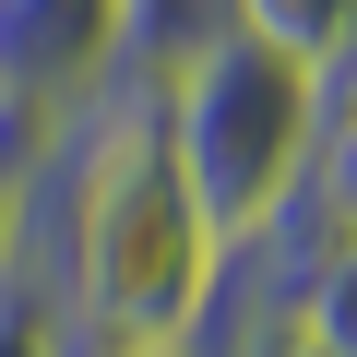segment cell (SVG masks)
I'll return each mask as SVG.
<instances>
[{
  "mask_svg": "<svg viewBox=\"0 0 357 357\" xmlns=\"http://www.w3.org/2000/svg\"><path fill=\"white\" fill-rule=\"evenodd\" d=\"M203 357H321L298 321H262V333H227V345H203Z\"/></svg>",
  "mask_w": 357,
  "mask_h": 357,
  "instance_id": "ba28073f",
  "label": "cell"
},
{
  "mask_svg": "<svg viewBox=\"0 0 357 357\" xmlns=\"http://www.w3.org/2000/svg\"><path fill=\"white\" fill-rule=\"evenodd\" d=\"M298 333H310L321 357H357V238H333L321 274L298 286Z\"/></svg>",
  "mask_w": 357,
  "mask_h": 357,
  "instance_id": "5b68a950",
  "label": "cell"
},
{
  "mask_svg": "<svg viewBox=\"0 0 357 357\" xmlns=\"http://www.w3.org/2000/svg\"><path fill=\"white\" fill-rule=\"evenodd\" d=\"M119 72V0H0V96H96Z\"/></svg>",
  "mask_w": 357,
  "mask_h": 357,
  "instance_id": "3957f363",
  "label": "cell"
},
{
  "mask_svg": "<svg viewBox=\"0 0 357 357\" xmlns=\"http://www.w3.org/2000/svg\"><path fill=\"white\" fill-rule=\"evenodd\" d=\"M48 96H0V262H13V227H24V178H36V143H48Z\"/></svg>",
  "mask_w": 357,
  "mask_h": 357,
  "instance_id": "8992f818",
  "label": "cell"
},
{
  "mask_svg": "<svg viewBox=\"0 0 357 357\" xmlns=\"http://www.w3.org/2000/svg\"><path fill=\"white\" fill-rule=\"evenodd\" d=\"M203 286H215V227L178 191L155 72H107L36 143L0 298L36 310L60 357H131V345H191Z\"/></svg>",
  "mask_w": 357,
  "mask_h": 357,
  "instance_id": "6da1fadb",
  "label": "cell"
},
{
  "mask_svg": "<svg viewBox=\"0 0 357 357\" xmlns=\"http://www.w3.org/2000/svg\"><path fill=\"white\" fill-rule=\"evenodd\" d=\"M203 24H227V0H119V72H167Z\"/></svg>",
  "mask_w": 357,
  "mask_h": 357,
  "instance_id": "277c9868",
  "label": "cell"
},
{
  "mask_svg": "<svg viewBox=\"0 0 357 357\" xmlns=\"http://www.w3.org/2000/svg\"><path fill=\"white\" fill-rule=\"evenodd\" d=\"M298 203H310L333 238H357V119H333V131L310 143V178H298Z\"/></svg>",
  "mask_w": 357,
  "mask_h": 357,
  "instance_id": "52a82bcc",
  "label": "cell"
},
{
  "mask_svg": "<svg viewBox=\"0 0 357 357\" xmlns=\"http://www.w3.org/2000/svg\"><path fill=\"white\" fill-rule=\"evenodd\" d=\"M155 107H167V155H178V191L215 227V250H238L250 227H274L310 178V143H321V96H310V60H286L274 36L250 24H203L155 72Z\"/></svg>",
  "mask_w": 357,
  "mask_h": 357,
  "instance_id": "7a4b0ae2",
  "label": "cell"
},
{
  "mask_svg": "<svg viewBox=\"0 0 357 357\" xmlns=\"http://www.w3.org/2000/svg\"><path fill=\"white\" fill-rule=\"evenodd\" d=\"M131 357H191V345H131Z\"/></svg>",
  "mask_w": 357,
  "mask_h": 357,
  "instance_id": "9c48e42d",
  "label": "cell"
}]
</instances>
